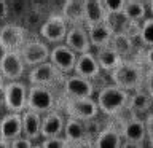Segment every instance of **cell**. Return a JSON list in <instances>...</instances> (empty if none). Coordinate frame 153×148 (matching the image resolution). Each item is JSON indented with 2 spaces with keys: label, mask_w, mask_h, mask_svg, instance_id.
I'll return each instance as SVG.
<instances>
[{
  "label": "cell",
  "mask_w": 153,
  "mask_h": 148,
  "mask_svg": "<svg viewBox=\"0 0 153 148\" xmlns=\"http://www.w3.org/2000/svg\"><path fill=\"white\" fill-rule=\"evenodd\" d=\"M65 45L70 48L74 53H76L78 56L86 54V53H91V40L88 35V29L85 26H74L69 29V33H67L65 38Z\"/></svg>",
  "instance_id": "5bb4252c"
},
{
  "label": "cell",
  "mask_w": 153,
  "mask_h": 148,
  "mask_svg": "<svg viewBox=\"0 0 153 148\" xmlns=\"http://www.w3.org/2000/svg\"><path fill=\"white\" fill-rule=\"evenodd\" d=\"M134 37L129 33H115L112 41H110V48L115 50L123 59H129V56L134 51Z\"/></svg>",
  "instance_id": "4316f807"
},
{
  "label": "cell",
  "mask_w": 153,
  "mask_h": 148,
  "mask_svg": "<svg viewBox=\"0 0 153 148\" xmlns=\"http://www.w3.org/2000/svg\"><path fill=\"white\" fill-rule=\"evenodd\" d=\"M64 129H65V119L61 112L54 110V112L45 115L42 121V140L43 138L64 137Z\"/></svg>",
  "instance_id": "e0dca14e"
},
{
  "label": "cell",
  "mask_w": 153,
  "mask_h": 148,
  "mask_svg": "<svg viewBox=\"0 0 153 148\" xmlns=\"http://www.w3.org/2000/svg\"><path fill=\"white\" fill-rule=\"evenodd\" d=\"M148 2L143 0H126V8H124V16L132 26H140L148 18Z\"/></svg>",
  "instance_id": "cb8c5ba5"
},
{
  "label": "cell",
  "mask_w": 153,
  "mask_h": 148,
  "mask_svg": "<svg viewBox=\"0 0 153 148\" xmlns=\"http://www.w3.org/2000/svg\"><path fill=\"white\" fill-rule=\"evenodd\" d=\"M29 86L22 81H8L5 84V108L8 113L22 115L27 110Z\"/></svg>",
  "instance_id": "5b68a950"
},
{
  "label": "cell",
  "mask_w": 153,
  "mask_h": 148,
  "mask_svg": "<svg viewBox=\"0 0 153 148\" xmlns=\"http://www.w3.org/2000/svg\"><path fill=\"white\" fill-rule=\"evenodd\" d=\"M108 21L102 0H85V27L99 26Z\"/></svg>",
  "instance_id": "ac0fdd59"
},
{
  "label": "cell",
  "mask_w": 153,
  "mask_h": 148,
  "mask_svg": "<svg viewBox=\"0 0 153 148\" xmlns=\"http://www.w3.org/2000/svg\"><path fill=\"white\" fill-rule=\"evenodd\" d=\"M59 107L64 110L67 118L80 119L83 123L93 121L99 115V107L96 99H67L61 97Z\"/></svg>",
  "instance_id": "277c9868"
},
{
  "label": "cell",
  "mask_w": 153,
  "mask_h": 148,
  "mask_svg": "<svg viewBox=\"0 0 153 148\" xmlns=\"http://www.w3.org/2000/svg\"><path fill=\"white\" fill-rule=\"evenodd\" d=\"M62 16L70 27L85 26V0H67L62 5Z\"/></svg>",
  "instance_id": "ffe728a7"
},
{
  "label": "cell",
  "mask_w": 153,
  "mask_h": 148,
  "mask_svg": "<svg viewBox=\"0 0 153 148\" xmlns=\"http://www.w3.org/2000/svg\"><path fill=\"white\" fill-rule=\"evenodd\" d=\"M137 38L143 48H153V18H147L139 26Z\"/></svg>",
  "instance_id": "83f0119b"
},
{
  "label": "cell",
  "mask_w": 153,
  "mask_h": 148,
  "mask_svg": "<svg viewBox=\"0 0 153 148\" xmlns=\"http://www.w3.org/2000/svg\"><path fill=\"white\" fill-rule=\"evenodd\" d=\"M129 97H131V94L120 89L118 86L107 84L97 91L96 102H97L100 113L107 115V116H117L124 110H128Z\"/></svg>",
  "instance_id": "7a4b0ae2"
},
{
  "label": "cell",
  "mask_w": 153,
  "mask_h": 148,
  "mask_svg": "<svg viewBox=\"0 0 153 148\" xmlns=\"http://www.w3.org/2000/svg\"><path fill=\"white\" fill-rule=\"evenodd\" d=\"M33 148H43V147H42V143H38V145H33Z\"/></svg>",
  "instance_id": "b9f144b4"
},
{
  "label": "cell",
  "mask_w": 153,
  "mask_h": 148,
  "mask_svg": "<svg viewBox=\"0 0 153 148\" xmlns=\"http://www.w3.org/2000/svg\"><path fill=\"white\" fill-rule=\"evenodd\" d=\"M2 84H5V76L2 73V69H0V86H2Z\"/></svg>",
  "instance_id": "ab89813d"
},
{
  "label": "cell",
  "mask_w": 153,
  "mask_h": 148,
  "mask_svg": "<svg viewBox=\"0 0 153 148\" xmlns=\"http://www.w3.org/2000/svg\"><path fill=\"white\" fill-rule=\"evenodd\" d=\"M43 148H72V145L65 140V137H54V138H43L40 142Z\"/></svg>",
  "instance_id": "f546056e"
},
{
  "label": "cell",
  "mask_w": 153,
  "mask_h": 148,
  "mask_svg": "<svg viewBox=\"0 0 153 148\" xmlns=\"http://www.w3.org/2000/svg\"><path fill=\"white\" fill-rule=\"evenodd\" d=\"M148 10H150V13H152V18H153V0H150V2H148Z\"/></svg>",
  "instance_id": "60d3db41"
},
{
  "label": "cell",
  "mask_w": 153,
  "mask_h": 148,
  "mask_svg": "<svg viewBox=\"0 0 153 148\" xmlns=\"http://www.w3.org/2000/svg\"><path fill=\"white\" fill-rule=\"evenodd\" d=\"M143 119H145V127H147V142L153 145V113H148Z\"/></svg>",
  "instance_id": "4dcf8cb0"
},
{
  "label": "cell",
  "mask_w": 153,
  "mask_h": 148,
  "mask_svg": "<svg viewBox=\"0 0 153 148\" xmlns=\"http://www.w3.org/2000/svg\"><path fill=\"white\" fill-rule=\"evenodd\" d=\"M153 104V99L148 95V92L145 89L136 91V92H131V97H129V105H128V112H131V115L137 113H145L150 110Z\"/></svg>",
  "instance_id": "484cf974"
},
{
  "label": "cell",
  "mask_w": 153,
  "mask_h": 148,
  "mask_svg": "<svg viewBox=\"0 0 153 148\" xmlns=\"http://www.w3.org/2000/svg\"><path fill=\"white\" fill-rule=\"evenodd\" d=\"M123 142L124 140L121 135V129H118L115 124H107L96 137L97 148H121Z\"/></svg>",
  "instance_id": "7402d4cb"
},
{
  "label": "cell",
  "mask_w": 153,
  "mask_h": 148,
  "mask_svg": "<svg viewBox=\"0 0 153 148\" xmlns=\"http://www.w3.org/2000/svg\"><path fill=\"white\" fill-rule=\"evenodd\" d=\"M121 148H147V143H136V142H123Z\"/></svg>",
  "instance_id": "8d00e7d4"
},
{
  "label": "cell",
  "mask_w": 153,
  "mask_h": 148,
  "mask_svg": "<svg viewBox=\"0 0 153 148\" xmlns=\"http://www.w3.org/2000/svg\"><path fill=\"white\" fill-rule=\"evenodd\" d=\"M145 75H147V69L142 62H137L134 59H124L110 73V78H112V83L115 86H118L120 89L131 94L143 89Z\"/></svg>",
  "instance_id": "6da1fadb"
},
{
  "label": "cell",
  "mask_w": 153,
  "mask_h": 148,
  "mask_svg": "<svg viewBox=\"0 0 153 148\" xmlns=\"http://www.w3.org/2000/svg\"><path fill=\"white\" fill-rule=\"evenodd\" d=\"M26 64L22 61V56L19 51H11L5 53L2 61H0V69L8 81H19L26 73Z\"/></svg>",
  "instance_id": "7c38bea8"
},
{
  "label": "cell",
  "mask_w": 153,
  "mask_h": 148,
  "mask_svg": "<svg viewBox=\"0 0 153 148\" xmlns=\"http://www.w3.org/2000/svg\"><path fill=\"white\" fill-rule=\"evenodd\" d=\"M65 78L67 76L57 70L51 62H45L42 65L33 67L27 75V81L30 86H45V88H51L57 83L64 84Z\"/></svg>",
  "instance_id": "8992f818"
},
{
  "label": "cell",
  "mask_w": 153,
  "mask_h": 148,
  "mask_svg": "<svg viewBox=\"0 0 153 148\" xmlns=\"http://www.w3.org/2000/svg\"><path fill=\"white\" fill-rule=\"evenodd\" d=\"M88 29V35H89V40H91V45L96 50L99 48H105V46H110V41L115 35L112 26L107 22L104 24H99V26H93V27H86Z\"/></svg>",
  "instance_id": "44dd1931"
},
{
  "label": "cell",
  "mask_w": 153,
  "mask_h": 148,
  "mask_svg": "<svg viewBox=\"0 0 153 148\" xmlns=\"http://www.w3.org/2000/svg\"><path fill=\"white\" fill-rule=\"evenodd\" d=\"M64 137L70 145H75L81 140H85L88 137L86 134V126L83 121L74 118H67L65 119V129H64Z\"/></svg>",
  "instance_id": "d4e9b609"
},
{
  "label": "cell",
  "mask_w": 153,
  "mask_h": 148,
  "mask_svg": "<svg viewBox=\"0 0 153 148\" xmlns=\"http://www.w3.org/2000/svg\"><path fill=\"white\" fill-rule=\"evenodd\" d=\"M8 16V3L5 0H0V21L7 19Z\"/></svg>",
  "instance_id": "d590c367"
},
{
  "label": "cell",
  "mask_w": 153,
  "mask_h": 148,
  "mask_svg": "<svg viewBox=\"0 0 153 148\" xmlns=\"http://www.w3.org/2000/svg\"><path fill=\"white\" fill-rule=\"evenodd\" d=\"M27 43V30L18 24H5L0 27V48L5 53L21 51Z\"/></svg>",
  "instance_id": "ba28073f"
},
{
  "label": "cell",
  "mask_w": 153,
  "mask_h": 148,
  "mask_svg": "<svg viewBox=\"0 0 153 148\" xmlns=\"http://www.w3.org/2000/svg\"><path fill=\"white\" fill-rule=\"evenodd\" d=\"M94 56H96V59H97V64H99V67H100V70H102V72H107V73H112V72L124 61L123 57L120 56L115 50H112L110 46H105V48H99V50H96Z\"/></svg>",
  "instance_id": "603a6c76"
},
{
  "label": "cell",
  "mask_w": 153,
  "mask_h": 148,
  "mask_svg": "<svg viewBox=\"0 0 153 148\" xmlns=\"http://www.w3.org/2000/svg\"><path fill=\"white\" fill-rule=\"evenodd\" d=\"M0 148H11V143L7 142V140H2V138H0Z\"/></svg>",
  "instance_id": "f35d334b"
},
{
  "label": "cell",
  "mask_w": 153,
  "mask_h": 148,
  "mask_svg": "<svg viewBox=\"0 0 153 148\" xmlns=\"http://www.w3.org/2000/svg\"><path fill=\"white\" fill-rule=\"evenodd\" d=\"M143 89L148 92V95L153 99V69H147V75H145V84Z\"/></svg>",
  "instance_id": "1f68e13d"
},
{
  "label": "cell",
  "mask_w": 153,
  "mask_h": 148,
  "mask_svg": "<svg viewBox=\"0 0 153 148\" xmlns=\"http://www.w3.org/2000/svg\"><path fill=\"white\" fill-rule=\"evenodd\" d=\"M142 59H143V65L147 69H153V48H145L143 50Z\"/></svg>",
  "instance_id": "d6a6232c"
},
{
  "label": "cell",
  "mask_w": 153,
  "mask_h": 148,
  "mask_svg": "<svg viewBox=\"0 0 153 148\" xmlns=\"http://www.w3.org/2000/svg\"><path fill=\"white\" fill-rule=\"evenodd\" d=\"M19 137H22V115L7 113L0 118V138L11 143Z\"/></svg>",
  "instance_id": "9a60e30c"
},
{
  "label": "cell",
  "mask_w": 153,
  "mask_h": 148,
  "mask_svg": "<svg viewBox=\"0 0 153 148\" xmlns=\"http://www.w3.org/2000/svg\"><path fill=\"white\" fill-rule=\"evenodd\" d=\"M61 99H57L56 92L51 88L45 86H29V99H27V110H32L38 115H48L57 110Z\"/></svg>",
  "instance_id": "3957f363"
},
{
  "label": "cell",
  "mask_w": 153,
  "mask_h": 148,
  "mask_svg": "<svg viewBox=\"0 0 153 148\" xmlns=\"http://www.w3.org/2000/svg\"><path fill=\"white\" fill-rule=\"evenodd\" d=\"M147 148H153V145H150V143H147Z\"/></svg>",
  "instance_id": "7bdbcfd3"
},
{
  "label": "cell",
  "mask_w": 153,
  "mask_h": 148,
  "mask_svg": "<svg viewBox=\"0 0 153 148\" xmlns=\"http://www.w3.org/2000/svg\"><path fill=\"white\" fill-rule=\"evenodd\" d=\"M42 115L32 112V110H26L22 113V137L32 142L37 138H42Z\"/></svg>",
  "instance_id": "d6986e66"
},
{
  "label": "cell",
  "mask_w": 153,
  "mask_h": 148,
  "mask_svg": "<svg viewBox=\"0 0 153 148\" xmlns=\"http://www.w3.org/2000/svg\"><path fill=\"white\" fill-rule=\"evenodd\" d=\"M102 5L108 14V18H110V16H115V14L124 13L126 0H102Z\"/></svg>",
  "instance_id": "f1b7e54d"
},
{
  "label": "cell",
  "mask_w": 153,
  "mask_h": 148,
  "mask_svg": "<svg viewBox=\"0 0 153 148\" xmlns=\"http://www.w3.org/2000/svg\"><path fill=\"white\" fill-rule=\"evenodd\" d=\"M76 61H78V54L72 51L70 48L65 45V43L53 46L51 54H50V62L59 72H62L64 75L65 73H70V72L75 70Z\"/></svg>",
  "instance_id": "8fae6325"
},
{
  "label": "cell",
  "mask_w": 153,
  "mask_h": 148,
  "mask_svg": "<svg viewBox=\"0 0 153 148\" xmlns=\"http://www.w3.org/2000/svg\"><path fill=\"white\" fill-rule=\"evenodd\" d=\"M96 92L94 81H89L86 78L76 75L67 76L64 81V91H62V97L67 99H93Z\"/></svg>",
  "instance_id": "30bf717a"
},
{
  "label": "cell",
  "mask_w": 153,
  "mask_h": 148,
  "mask_svg": "<svg viewBox=\"0 0 153 148\" xmlns=\"http://www.w3.org/2000/svg\"><path fill=\"white\" fill-rule=\"evenodd\" d=\"M21 56H22V61L27 67H33L37 65H42L45 62H50V54H51V50L50 46L46 45L45 41H40V40H30L27 41L26 45L21 48Z\"/></svg>",
  "instance_id": "9c48e42d"
},
{
  "label": "cell",
  "mask_w": 153,
  "mask_h": 148,
  "mask_svg": "<svg viewBox=\"0 0 153 148\" xmlns=\"http://www.w3.org/2000/svg\"><path fill=\"white\" fill-rule=\"evenodd\" d=\"M72 148H97L96 147V138H91V137H86L85 140H81L75 145H72Z\"/></svg>",
  "instance_id": "e575fe53"
},
{
  "label": "cell",
  "mask_w": 153,
  "mask_h": 148,
  "mask_svg": "<svg viewBox=\"0 0 153 148\" xmlns=\"http://www.w3.org/2000/svg\"><path fill=\"white\" fill-rule=\"evenodd\" d=\"M7 84V83H5ZM5 84L0 86V108L5 107Z\"/></svg>",
  "instance_id": "74e56055"
},
{
  "label": "cell",
  "mask_w": 153,
  "mask_h": 148,
  "mask_svg": "<svg viewBox=\"0 0 153 148\" xmlns=\"http://www.w3.org/2000/svg\"><path fill=\"white\" fill-rule=\"evenodd\" d=\"M11 148H33V142L26 137H19L14 142H11Z\"/></svg>",
  "instance_id": "836d02e7"
},
{
  "label": "cell",
  "mask_w": 153,
  "mask_h": 148,
  "mask_svg": "<svg viewBox=\"0 0 153 148\" xmlns=\"http://www.w3.org/2000/svg\"><path fill=\"white\" fill-rule=\"evenodd\" d=\"M69 22L64 19L62 14H53L42 24L40 27V37L46 43H56V45H62L65 43L67 33H69Z\"/></svg>",
  "instance_id": "52a82bcc"
},
{
  "label": "cell",
  "mask_w": 153,
  "mask_h": 148,
  "mask_svg": "<svg viewBox=\"0 0 153 148\" xmlns=\"http://www.w3.org/2000/svg\"><path fill=\"white\" fill-rule=\"evenodd\" d=\"M121 135L124 142H136V143H145L147 142V127L145 119L131 115L126 118L121 124Z\"/></svg>",
  "instance_id": "4fadbf2b"
},
{
  "label": "cell",
  "mask_w": 153,
  "mask_h": 148,
  "mask_svg": "<svg viewBox=\"0 0 153 148\" xmlns=\"http://www.w3.org/2000/svg\"><path fill=\"white\" fill-rule=\"evenodd\" d=\"M102 70L97 64V59H96L94 53H86V54L78 56V61H76L74 75L81 76V78H86L89 81H94L96 78H99Z\"/></svg>",
  "instance_id": "2e32d148"
}]
</instances>
